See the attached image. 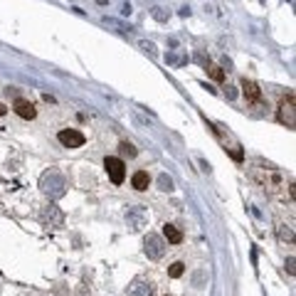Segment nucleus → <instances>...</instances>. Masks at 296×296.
<instances>
[{"mask_svg": "<svg viewBox=\"0 0 296 296\" xmlns=\"http://www.w3.org/2000/svg\"><path fill=\"white\" fill-rule=\"evenodd\" d=\"M104 168H106L109 178H111L116 185H121V183L126 180V166H124L121 158H106V161H104Z\"/></svg>", "mask_w": 296, "mask_h": 296, "instance_id": "f257e3e1", "label": "nucleus"}, {"mask_svg": "<svg viewBox=\"0 0 296 296\" xmlns=\"http://www.w3.org/2000/svg\"><path fill=\"white\" fill-rule=\"evenodd\" d=\"M57 138H59V143H62L64 148H82L84 141H86L84 133H79V131H74V128H64V131H59Z\"/></svg>", "mask_w": 296, "mask_h": 296, "instance_id": "f03ea898", "label": "nucleus"}, {"mask_svg": "<svg viewBox=\"0 0 296 296\" xmlns=\"http://www.w3.org/2000/svg\"><path fill=\"white\" fill-rule=\"evenodd\" d=\"M279 121H282V124H287L289 128H294V126H296V119H294V96H289V99H284V101H282V106H279Z\"/></svg>", "mask_w": 296, "mask_h": 296, "instance_id": "7ed1b4c3", "label": "nucleus"}, {"mask_svg": "<svg viewBox=\"0 0 296 296\" xmlns=\"http://www.w3.org/2000/svg\"><path fill=\"white\" fill-rule=\"evenodd\" d=\"M146 254H148L151 259H161V257L166 254L163 240L156 237V235H148V237H146Z\"/></svg>", "mask_w": 296, "mask_h": 296, "instance_id": "20e7f679", "label": "nucleus"}, {"mask_svg": "<svg viewBox=\"0 0 296 296\" xmlns=\"http://www.w3.org/2000/svg\"><path fill=\"white\" fill-rule=\"evenodd\" d=\"M15 114H17L20 119H27V121H30V119H35L37 111H35V106H32L27 99H17V101H15Z\"/></svg>", "mask_w": 296, "mask_h": 296, "instance_id": "39448f33", "label": "nucleus"}, {"mask_svg": "<svg viewBox=\"0 0 296 296\" xmlns=\"http://www.w3.org/2000/svg\"><path fill=\"white\" fill-rule=\"evenodd\" d=\"M242 89H245L247 101H252V104H259V101H262V91H259V86H257L254 82L245 79V82H242Z\"/></svg>", "mask_w": 296, "mask_h": 296, "instance_id": "423d86ee", "label": "nucleus"}, {"mask_svg": "<svg viewBox=\"0 0 296 296\" xmlns=\"http://www.w3.org/2000/svg\"><path fill=\"white\" fill-rule=\"evenodd\" d=\"M128 292H131V296H151L153 294V287H151L148 282H143V279H136V282L128 287Z\"/></svg>", "mask_w": 296, "mask_h": 296, "instance_id": "0eeeda50", "label": "nucleus"}, {"mask_svg": "<svg viewBox=\"0 0 296 296\" xmlns=\"http://www.w3.org/2000/svg\"><path fill=\"white\" fill-rule=\"evenodd\" d=\"M131 185L136 188V190H148V185H151V178H148V173L146 170H138V173H133V178H131Z\"/></svg>", "mask_w": 296, "mask_h": 296, "instance_id": "6e6552de", "label": "nucleus"}, {"mask_svg": "<svg viewBox=\"0 0 296 296\" xmlns=\"http://www.w3.org/2000/svg\"><path fill=\"white\" fill-rule=\"evenodd\" d=\"M163 237H166L170 245H180V242H183V232H180L175 225H163Z\"/></svg>", "mask_w": 296, "mask_h": 296, "instance_id": "1a4fd4ad", "label": "nucleus"}, {"mask_svg": "<svg viewBox=\"0 0 296 296\" xmlns=\"http://www.w3.org/2000/svg\"><path fill=\"white\" fill-rule=\"evenodd\" d=\"M183 272H185V264L183 262H175L170 269H168V274L173 277V279H178V277H183Z\"/></svg>", "mask_w": 296, "mask_h": 296, "instance_id": "9d476101", "label": "nucleus"}, {"mask_svg": "<svg viewBox=\"0 0 296 296\" xmlns=\"http://www.w3.org/2000/svg\"><path fill=\"white\" fill-rule=\"evenodd\" d=\"M208 72H210V77H212V79H217V82H222V79H225V72H222L220 67H215V64H212Z\"/></svg>", "mask_w": 296, "mask_h": 296, "instance_id": "9b49d317", "label": "nucleus"}, {"mask_svg": "<svg viewBox=\"0 0 296 296\" xmlns=\"http://www.w3.org/2000/svg\"><path fill=\"white\" fill-rule=\"evenodd\" d=\"M119 148H121V153H124V156H136V148H133L131 143H121Z\"/></svg>", "mask_w": 296, "mask_h": 296, "instance_id": "f8f14e48", "label": "nucleus"}, {"mask_svg": "<svg viewBox=\"0 0 296 296\" xmlns=\"http://www.w3.org/2000/svg\"><path fill=\"white\" fill-rule=\"evenodd\" d=\"M161 185H163V190H170V185H173V183H170V178H166V175H163V178H161Z\"/></svg>", "mask_w": 296, "mask_h": 296, "instance_id": "ddd939ff", "label": "nucleus"}, {"mask_svg": "<svg viewBox=\"0 0 296 296\" xmlns=\"http://www.w3.org/2000/svg\"><path fill=\"white\" fill-rule=\"evenodd\" d=\"M287 269H289V274H294V257L287 259Z\"/></svg>", "mask_w": 296, "mask_h": 296, "instance_id": "4468645a", "label": "nucleus"}, {"mask_svg": "<svg viewBox=\"0 0 296 296\" xmlns=\"http://www.w3.org/2000/svg\"><path fill=\"white\" fill-rule=\"evenodd\" d=\"M5 111H7V109H5V106L0 104V116H5Z\"/></svg>", "mask_w": 296, "mask_h": 296, "instance_id": "2eb2a0df", "label": "nucleus"}]
</instances>
